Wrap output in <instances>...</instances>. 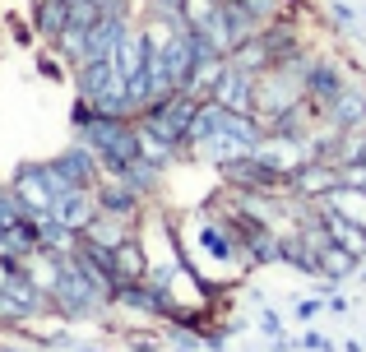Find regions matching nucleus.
Segmentation results:
<instances>
[{"mask_svg":"<svg viewBox=\"0 0 366 352\" xmlns=\"http://www.w3.org/2000/svg\"><path fill=\"white\" fill-rule=\"evenodd\" d=\"M79 139L98 154L102 176H121L125 167L139 158V126H134L130 116H98V126Z\"/></svg>","mask_w":366,"mask_h":352,"instance_id":"1","label":"nucleus"},{"mask_svg":"<svg viewBox=\"0 0 366 352\" xmlns=\"http://www.w3.org/2000/svg\"><path fill=\"white\" fill-rule=\"evenodd\" d=\"M306 98V74L292 70V65H269L255 79V121L274 126L283 111H292L297 102Z\"/></svg>","mask_w":366,"mask_h":352,"instance_id":"2","label":"nucleus"},{"mask_svg":"<svg viewBox=\"0 0 366 352\" xmlns=\"http://www.w3.org/2000/svg\"><path fill=\"white\" fill-rule=\"evenodd\" d=\"M107 306H112V297H102V292L93 288V283L84 278V273L74 269L70 260H65L61 278H56V288H51V311H56V316H65V320L74 325V320H93V316H102Z\"/></svg>","mask_w":366,"mask_h":352,"instance_id":"3","label":"nucleus"},{"mask_svg":"<svg viewBox=\"0 0 366 352\" xmlns=\"http://www.w3.org/2000/svg\"><path fill=\"white\" fill-rule=\"evenodd\" d=\"M195 111H199V102L190 98V93H172V98L153 102V107L144 111L139 126L153 130L158 139H167V144H177L181 158H186V135H190V121H195Z\"/></svg>","mask_w":366,"mask_h":352,"instance_id":"4","label":"nucleus"},{"mask_svg":"<svg viewBox=\"0 0 366 352\" xmlns=\"http://www.w3.org/2000/svg\"><path fill=\"white\" fill-rule=\"evenodd\" d=\"M255 158H264L274 172H283V176H292L297 167H306L311 158H320L311 149V139L306 135H283V130H264V139L255 144Z\"/></svg>","mask_w":366,"mask_h":352,"instance_id":"5","label":"nucleus"},{"mask_svg":"<svg viewBox=\"0 0 366 352\" xmlns=\"http://www.w3.org/2000/svg\"><path fill=\"white\" fill-rule=\"evenodd\" d=\"M9 186H14V195L24 199L28 218H42L56 208V186L46 181V163H24L14 176H9Z\"/></svg>","mask_w":366,"mask_h":352,"instance_id":"6","label":"nucleus"},{"mask_svg":"<svg viewBox=\"0 0 366 352\" xmlns=\"http://www.w3.org/2000/svg\"><path fill=\"white\" fill-rule=\"evenodd\" d=\"M343 84H348V70H343V61H339V56H315V61H311V70H306V98H311L315 107H325V111H330L334 102H339Z\"/></svg>","mask_w":366,"mask_h":352,"instance_id":"7","label":"nucleus"},{"mask_svg":"<svg viewBox=\"0 0 366 352\" xmlns=\"http://www.w3.org/2000/svg\"><path fill=\"white\" fill-rule=\"evenodd\" d=\"M334 186H343V167L334 163V158H311L306 167H297L292 176H287V190L302 199H320L330 195Z\"/></svg>","mask_w":366,"mask_h":352,"instance_id":"8","label":"nucleus"},{"mask_svg":"<svg viewBox=\"0 0 366 352\" xmlns=\"http://www.w3.org/2000/svg\"><path fill=\"white\" fill-rule=\"evenodd\" d=\"M56 167H61V176L70 181V186H89V190H98V181H102V163H98V154H93L84 139H74L65 154H56L51 158Z\"/></svg>","mask_w":366,"mask_h":352,"instance_id":"9","label":"nucleus"},{"mask_svg":"<svg viewBox=\"0 0 366 352\" xmlns=\"http://www.w3.org/2000/svg\"><path fill=\"white\" fill-rule=\"evenodd\" d=\"M214 102H223L227 111H242V116H255V74L237 70V65L227 61L223 79H218V89H214Z\"/></svg>","mask_w":366,"mask_h":352,"instance_id":"10","label":"nucleus"},{"mask_svg":"<svg viewBox=\"0 0 366 352\" xmlns=\"http://www.w3.org/2000/svg\"><path fill=\"white\" fill-rule=\"evenodd\" d=\"M61 223H70L74 232H84V227L93 223V218L102 213V204H98V190H89V186H70V190H61L56 195V208H51Z\"/></svg>","mask_w":366,"mask_h":352,"instance_id":"11","label":"nucleus"},{"mask_svg":"<svg viewBox=\"0 0 366 352\" xmlns=\"http://www.w3.org/2000/svg\"><path fill=\"white\" fill-rule=\"evenodd\" d=\"M98 204L107 208V213H125V218H144V208H149V199L139 195V190L130 186L125 176H102L98 181Z\"/></svg>","mask_w":366,"mask_h":352,"instance_id":"12","label":"nucleus"},{"mask_svg":"<svg viewBox=\"0 0 366 352\" xmlns=\"http://www.w3.org/2000/svg\"><path fill=\"white\" fill-rule=\"evenodd\" d=\"M139 232V218H125V213H107L102 208L98 218H93L89 227H84V241H93V246H102V251H117L121 241H130V236Z\"/></svg>","mask_w":366,"mask_h":352,"instance_id":"13","label":"nucleus"},{"mask_svg":"<svg viewBox=\"0 0 366 352\" xmlns=\"http://www.w3.org/2000/svg\"><path fill=\"white\" fill-rule=\"evenodd\" d=\"M112 264H117L121 283H144V278H149V251H144V236L134 232L130 241H121L117 251H112Z\"/></svg>","mask_w":366,"mask_h":352,"instance_id":"14","label":"nucleus"},{"mask_svg":"<svg viewBox=\"0 0 366 352\" xmlns=\"http://www.w3.org/2000/svg\"><path fill=\"white\" fill-rule=\"evenodd\" d=\"M330 116L339 121V126H366V79L362 74H348L339 102L330 107Z\"/></svg>","mask_w":366,"mask_h":352,"instance_id":"15","label":"nucleus"},{"mask_svg":"<svg viewBox=\"0 0 366 352\" xmlns=\"http://www.w3.org/2000/svg\"><path fill=\"white\" fill-rule=\"evenodd\" d=\"M223 70H227V56H199L181 93H190L195 102H209V98H214V89H218V79H223Z\"/></svg>","mask_w":366,"mask_h":352,"instance_id":"16","label":"nucleus"},{"mask_svg":"<svg viewBox=\"0 0 366 352\" xmlns=\"http://www.w3.org/2000/svg\"><path fill=\"white\" fill-rule=\"evenodd\" d=\"M33 227H37V246H42V251H56V255H70L74 241H79V232H74L70 223H61L56 213L33 218Z\"/></svg>","mask_w":366,"mask_h":352,"instance_id":"17","label":"nucleus"},{"mask_svg":"<svg viewBox=\"0 0 366 352\" xmlns=\"http://www.w3.org/2000/svg\"><path fill=\"white\" fill-rule=\"evenodd\" d=\"M320 213H325V223H330L334 241H339L343 251H352L357 260H366V227H357L352 218H343L339 208H330V204H320Z\"/></svg>","mask_w":366,"mask_h":352,"instance_id":"18","label":"nucleus"},{"mask_svg":"<svg viewBox=\"0 0 366 352\" xmlns=\"http://www.w3.org/2000/svg\"><path fill=\"white\" fill-rule=\"evenodd\" d=\"M227 61L237 65V70H246V74H264L269 65H274V51H269V42H264V33H255V37H246L237 51H227Z\"/></svg>","mask_w":366,"mask_h":352,"instance_id":"19","label":"nucleus"},{"mask_svg":"<svg viewBox=\"0 0 366 352\" xmlns=\"http://www.w3.org/2000/svg\"><path fill=\"white\" fill-rule=\"evenodd\" d=\"M315 204H330V208H339L343 218H352L357 227H366V190L362 186H348V181H343V186H334L330 195H320Z\"/></svg>","mask_w":366,"mask_h":352,"instance_id":"20","label":"nucleus"},{"mask_svg":"<svg viewBox=\"0 0 366 352\" xmlns=\"http://www.w3.org/2000/svg\"><path fill=\"white\" fill-rule=\"evenodd\" d=\"M357 269H362V260H357L352 251H343L339 241H334V246H325V251H320V278L330 283V288H339V283H343V278H352Z\"/></svg>","mask_w":366,"mask_h":352,"instance_id":"21","label":"nucleus"},{"mask_svg":"<svg viewBox=\"0 0 366 352\" xmlns=\"http://www.w3.org/2000/svg\"><path fill=\"white\" fill-rule=\"evenodd\" d=\"M325 158H334L339 167L366 163V126H343V135L334 139V149H330Z\"/></svg>","mask_w":366,"mask_h":352,"instance_id":"22","label":"nucleus"},{"mask_svg":"<svg viewBox=\"0 0 366 352\" xmlns=\"http://www.w3.org/2000/svg\"><path fill=\"white\" fill-rule=\"evenodd\" d=\"M70 24V5L65 0H37V9H33V28H37V37H46V42H56V33Z\"/></svg>","mask_w":366,"mask_h":352,"instance_id":"23","label":"nucleus"},{"mask_svg":"<svg viewBox=\"0 0 366 352\" xmlns=\"http://www.w3.org/2000/svg\"><path fill=\"white\" fill-rule=\"evenodd\" d=\"M117 65H121L125 79L139 74L144 65H149V37H144V28H130V33H125V42H121V51H117Z\"/></svg>","mask_w":366,"mask_h":352,"instance_id":"24","label":"nucleus"},{"mask_svg":"<svg viewBox=\"0 0 366 352\" xmlns=\"http://www.w3.org/2000/svg\"><path fill=\"white\" fill-rule=\"evenodd\" d=\"M121 176H125V181H130V186H134V190H139V195H144V199H149V195H153V190H158V176H162V167H153V163H149V158H134V163H130V167H125V172H121Z\"/></svg>","mask_w":366,"mask_h":352,"instance_id":"25","label":"nucleus"},{"mask_svg":"<svg viewBox=\"0 0 366 352\" xmlns=\"http://www.w3.org/2000/svg\"><path fill=\"white\" fill-rule=\"evenodd\" d=\"M19 223H28V208H24V199L14 195V186H5L0 190V232H9V227H19Z\"/></svg>","mask_w":366,"mask_h":352,"instance_id":"26","label":"nucleus"},{"mask_svg":"<svg viewBox=\"0 0 366 352\" xmlns=\"http://www.w3.org/2000/svg\"><path fill=\"white\" fill-rule=\"evenodd\" d=\"M98 116H102V111L93 107L89 98H79V93H74V107H70V126H74V135H89V130L98 126Z\"/></svg>","mask_w":366,"mask_h":352,"instance_id":"27","label":"nucleus"},{"mask_svg":"<svg viewBox=\"0 0 366 352\" xmlns=\"http://www.w3.org/2000/svg\"><path fill=\"white\" fill-rule=\"evenodd\" d=\"M125 343H130V352H158L162 338H158V334H139V329H130V334H125Z\"/></svg>","mask_w":366,"mask_h":352,"instance_id":"28","label":"nucleus"},{"mask_svg":"<svg viewBox=\"0 0 366 352\" xmlns=\"http://www.w3.org/2000/svg\"><path fill=\"white\" fill-rule=\"evenodd\" d=\"M297 348H302V352H334V343L325 334H315V329H306V334L297 338Z\"/></svg>","mask_w":366,"mask_h":352,"instance_id":"29","label":"nucleus"},{"mask_svg":"<svg viewBox=\"0 0 366 352\" xmlns=\"http://www.w3.org/2000/svg\"><path fill=\"white\" fill-rule=\"evenodd\" d=\"M292 311H297V320H302V325H311V320L325 311V301H320V297H306V301H297Z\"/></svg>","mask_w":366,"mask_h":352,"instance_id":"30","label":"nucleus"},{"mask_svg":"<svg viewBox=\"0 0 366 352\" xmlns=\"http://www.w3.org/2000/svg\"><path fill=\"white\" fill-rule=\"evenodd\" d=\"M259 329H264L269 338H283V320H278L274 311H259Z\"/></svg>","mask_w":366,"mask_h":352,"instance_id":"31","label":"nucleus"},{"mask_svg":"<svg viewBox=\"0 0 366 352\" xmlns=\"http://www.w3.org/2000/svg\"><path fill=\"white\" fill-rule=\"evenodd\" d=\"M330 19H334L339 28H352V19H357V14H352L348 5H339V0H334V5H330Z\"/></svg>","mask_w":366,"mask_h":352,"instance_id":"32","label":"nucleus"},{"mask_svg":"<svg viewBox=\"0 0 366 352\" xmlns=\"http://www.w3.org/2000/svg\"><path fill=\"white\" fill-rule=\"evenodd\" d=\"M325 311H330V316H348V297H339V292L330 288V297H325Z\"/></svg>","mask_w":366,"mask_h":352,"instance_id":"33","label":"nucleus"},{"mask_svg":"<svg viewBox=\"0 0 366 352\" xmlns=\"http://www.w3.org/2000/svg\"><path fill=\"white\" fill-rule=\"evenodd\" d=\"M343 181H348V186H362V190H366V163H352V167H343Z\"/></svg>","mask_w":366,"mask_h":352,"instance_id":"34","label":"nucleus"},{"mask_svg":"<svg viewBox=\"0 0 366 352\" xmlns=\"http://www.w3.org/2000/svg\"><path fill=\"white\" fill-rule=\"evenodd\" d=\"M37 70H42L46 79H61V65H56L51 56H37Z\"/></svg>","mask_w":366,"mask_h":352,"instance_id":"35","label":"nucleus"},{"mask_svg":"<svg viewBox=\"0 0 366 352\" xmlns=\"http://www.w3.org/2000/svg\"><path fill=\"white\" fill-rule=\"evenodd\" d=\"M74 352H102L98 343H74Z\"/></svg>","mask_w":366,"mask_h":352,"instance_id":"36","label":"nucleus"},{"mask_svg":"<svg viewBox=\"0 0 366 352\" xmlns=\"http://www.w3.org/2000/svg\"><path fill=\"white\" fill-rule=\"evenodd\" d=\"M0 352H24V348H0Z\"/></svg>","mask_w":366,"mask_h":352,"instance_id":"37","label":"nucleus"}]
</instances>
